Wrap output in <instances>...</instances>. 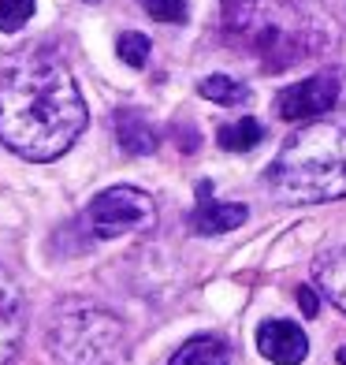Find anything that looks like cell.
Wrapping results in <instances>:
<instances>
[{
	"instance_id": "9c48e42d",
	"label": "cell",
	"mask_w": 346,
	"mask_h": 365,
	"mask_svg": "<svg viewBox=\"0 0 346 365\" xmlns=\"http://www.w3.org/2000/svg\"><path fill=\"white\" fill-rule=\"evenodd\" d=\"M115 138H120V145L135 157H150L160 145L157 127L145 120V112H138V108H120L115 112Z\"/></svg>"
},
{
	"instance_id": "7a4b0ae2",
	"label": "cell",
	"mask_w": 346,
	"mask_h": 365,
	"mask_svg": "<svg viewBox=\"0 0 346 365\" xmlns=\"http://www.w3.org/2000/svg\"><path fill=\"white\" fill-rule=\"evenodd\" d=\"M268 190L279 202L313 205L346 197V123H309L283 142L268 164Z\"/></svg>"
},
{
	"instance_id": "3957f363",
	"label": "cell",
	"mask_w": 346,
	"mask_h": 365,
	"mask_svg": "<svg viewBox=\"0 0 346 365\" xmlns=\"http://www.w3.org/2000/svg\"><path fill=\"white\" fill-rule=\"evenodd\" d=\"M48 351L60 365H115L123 358V324L105 309L68 306L48 324Z\"/></svg>"
},
{
	"instance_id": "ba28073f",
	"label": "cell",
	"mask_w": 346,
	"mask_h": 365,
	"mask_svg": "<svg viewBox=\"0 0 346 365\" xmlns=\"http://www.w3.org/2000/svg\"><path fill=\"white\" fill-rule=\"evenodd\" d=\"M26 331V298L23 287L0 269V365H4L15 351H19V339Z\"/></svg>"
},
{
	"instance_id": "4fadbf2b",
	"label": "cell",
	"mask_w": 346,
	"mask_h": 365,
	"mask_svg": "<svg viewBox=\"0 0 346 365\" xmlns=\"http://www.w3.org/2000/svg\"><path fill=\"white\" fill-rule=\"evenodd\" d=\"M197 93L205 97V101H216V105H227V108H235V105H246L250 101V86L238 78H227V75H209L197 82Z\"/></svg>"
},
{
	"instance_id": "5bb4252c",
	"label": "cell",
	"mask_w": 346,
	"mask_h": 365,
	"mask_svg": "<svg viewBox=\"0 0 346 365\" xmlns=\"http://www.w3.org/2000/svg\"><path fill=\"white\" fill-rule=\"evenodd\" d=\"M115 53H120V60L127 63V68H145L150 63V53L153 45L145 34H138V30H123L120 41H115Z\"/></svg>"
},
{
	"instance_id": "277c9868",
	"label": "cell",
	"mask_w": 346,
	"mask_h": 365,
	"mask_svg": "<svg viewBox=\"0 0 346 365\" xmlns=\"http://www.w3.org/2000/svg\"><path fill=\"white\" fill-rule=\"evenodd\" d=\"M86 227L97 239H120V235H130V231H153L157 205L138 187H108L90 202Z\"/></svg>"
},
{
	"instance_id": "8fae6325",
	"label": "cell",
	"mask_w": 346,
	"mask_h": 365,
	"mask_svg": "<svg viewBox=\"0 0 346 365\" xmlns=\"http://www.w3.org/2000/svg\"><path fill=\"white\" fill-rule=\"evenodd\" d=\"M231 346L220 336H194L172 354L168 365H227Z\"/></svg>"
},
{
	"instance_id": "52a82bcc",
	"label": "cell",
	"mask_w": 346,
	"mask_h": 365,
	"mask_svg": "<svg viewBox=\"0 0 346 365\" xmlns=\"http://www.w3.org/2000/svg\"><path fill=\"white\" fill-rule=\"evenodd\" d=\"M257 351L272 365H302L309 354V339L294 321H265L257 328Z\"/></svg>"
},
{
	"instance_id": "2e32d148",
	"label": "cell",
	"mask_w": 346,
	"mask_h": 365,
	"mask_svg": "<svg viewBox=\"0 0 346 365\" xmlns=\"http://www.w3.org/2000/svg\"><path fill=\"white\" fill-rule=\"evenodd\" d=\"M157 23H187V0H138Z\"/></svg>"
},
{
	"instance_id": "30bf717a",
	"label": "cell",
	"mask_w": 346,
	"mask_h": 365,
	"mask_svg": "<svg viewBox=\"0 0 346 365\" xmlns=\"http://www.w3.org/2000/svg\"><path fill=\"white\" fill-rule=\"evenodd\" d=\"M313 279H317V287L324 291L327 302L346 313V246H332V250L317 254Z\"/></svg>"
},
{
	"instance_id": "5b68a950",
	"label": "cell",
	"mask_w": 346,
	"mask_h": 365,
	"mask_svg": "<svg viewBox=\"0 0 346 365\" xmlns=\"http://www.w3.org/2000/svg\"><path fill=\"white\" fill-rule=\"evenodd\" d=\"M339 101V78L335 75H309L294 86L279 90L276 97V115L279 120H317L332 112Z\"/></svg>"
},
{
	"instance_id": "8992f818",
	"label": "cell",
	"mask_w": 346,
	"mask_h": 365,
	"mask_svg": "<svg viewBox=\"0 0 346 365\" xmlns=\"http://www.w3.org/2000/svg\"><path fill=\"white\" fill-rule=\"evenodd\" d=\"M246 205L235 202H216L212 197V182L201 179L197 182V205L190 212V231L194 235H224V231H235L246 224Z\"/></svg>"
},
{
	"instance_id": "9a60e30c",
	"label": "cell",
	"mask_w": 346,
	"mask_h": 365,
	"mask_svg": "<svg viewBox=\"0 0 346 365\" xmlns=\"http://www.w3.org/2000/svg\"><path fill=\"white\" fill-rule=\"evenodd\" d=\"M34 15V0H0V30L11 34V30H23Z\"/></svg>"
},
{
	"instance_id": "7c38bea8",
	"label": "cell",
	"mask_w": 346,
	"mask_h": 365,
	"mask_svg": "<svg viewBox=\"0 0 346 365\" xmlns=\"http://www.w3.org/2000/svg\"><path fill=\"white\" fill-rule=\"evenodd\" d=\"M261 138H265V127H261L253 115H242V120H231L216 130V142L227 149V153H246L253 149Z\"/></svg>"
},
{
	"instance_id": "ac0fdd59",
	"label": "cell",
	"mask_w": 346,
	"mask_h": 365,
	"mask_svg": "<svg viewBox=\"0 0 346 365\" xmlns=\"http://www.w3.org/2000/svg\"><path fill=\"white\" fill-rule=\"evenodd\" d=\"M339 365H346V346H342V351H339Z\"/></svg>"
},
{
	"instance_id": "e0dca14e",
	"label": "cell",
	"mask_w": 346,
	"mask_h": 365,
	"mask_svg": "<svg viewBox=\"0 0 346 365\" xmlns=\"http://www.w3.org/2000/svg\"><path fill=\"white\" fill-rule=\"evenodd\" d=\"M298 298H302V309L313 317V313H317V298H313V291L309 287H298Z\"/></svg>"
},
{
	"instance_id": "6da1fadb",
	"label": "cell",
	"mask_w": 346,
	"mask_h": 365,
	"mask_svg": "<svg viewBox=\"0 0 346 365\" xmlns=\"http://www.w3.org/2000/svg\"><path fill=\"white\" fill-rule=\"evenodd\" d=\"M86 101L48 53H26L0 75V142L23 160H56L86 130Z\"/></svg>"
}]
</instances>
